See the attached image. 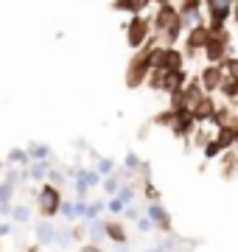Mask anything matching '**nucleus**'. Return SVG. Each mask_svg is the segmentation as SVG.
Here are the masks:
<instances>
[{
    "instance_id": "nucleus-1",
    "label": "nucleus",
    "mask_w": 238,
    "mask_h": 252,
    "mask_svg": "<svg viewBox=\"0 0 238 252\" xmlns=\"http://www.w3.org/2000/svg\"><path fill=\"white\" fill-rule=\"evenodd\" d=\"M154 20H157V31H160L165 39H174V36L179 34V28H182L179 26V14H177L171 6H163Z\"/></svg>"
},
{
    "instance_id": "nucleus-2",
    "label": "nucleus",
    "mask_w": 238,
    "mask_h": 252,
    "mask_svg": "<svg viewBox=\"0 0 238 252\" xmlns=\"http://www.w3.org/2000/svg\"><path fill=\"white\" fill-rule=\"evenodd\" d=\"M126 34H129V45H132V48L143 45V39H149V23L143 17H135L132 23H129Z\"/></svg>"
},
{
    "instance_id": "nucleus-3",
    "label": "nucleus",
    "mask_w": 238,
    "mask_h": 252,
    "mask_svg": "<svg viewBox=\"0 0 238 252\" xmlns=\"http://www.w3.org/2000/svg\"><path fill=\"white\" fill-rule=\"evenodd\" d=\"M39 210L45 216H54L56 210H59V193H56L54 185H45V188L39 190Z\"/></svg>"
},
{
    "instance_id": "nucleus-4",
    "label": "nucleus",
    "mask_w": 238,
    "mask_h": 252,
    "mask_svg": "<svg viewBox=\"0 0 238 252\" xmlns=\"http://www.w3.org/2000/svg\"><path fill=\"white\" fill-rule=\"evenodd\" d=\"M208 36H210V31H208L205 26L191 28V34H188V48H191V51H199V48H205Z\"/></svg>"
},
{
    "instance_id": "nucleus-5",
    "label": "nucleus",
    "mask_w": 238,
    "mask_h": 252,
    "mask_svg": "<svg viewBox=\"0 0 238 252\" xmlns=\"http://www.w3.org/2000/svg\"><path fill=\"white\" fill-rule=\"evenodd\" d=\"M149 219H151V224L163 227V230H168V227H171V221H168V213H165L160 205H151V207H149Z\"/></svg>"
},
{
    "instance_id": "nucleus-6",
    "label": "nucleus",
    "mask_w": 238,
    "mask_h": 252,
    "mask_svg": "<svg viewBox=\"0 0 238 252\" xmlns=\"http://www.w3.org/2000/svg\"><path fill=\"white\" fill-rule=\"evenodd\" d=\"M146 6V0H118L115 3V9H120V11H132V14H138L140 9Z\"/></svg>"
},
{
    "instance_id": "nucleus-7",
    "label": "nucleus",
    "mask_w": 238,
    "mask_h": 252,
    "mask_svg": "<svg viewBox=\"0 0 238 252\" xmlns=\"http://www.w3.org/2000/svg\"><path fill=\"white\" fill-rule=\"evenodd\" d=\"M26 157H34V160H45V157H48V146L31 143V146H28V152H26Z\"/></svg>"
},
{
    "instance_id": "nucleus-8",
    "label": "nucleus",
    "mask_w": 238,
    "mask_h": 252,
    "mask_svg": "<svg viewBox=\"0 0 238 252\" xmlns=\"http://www.w3.org/2000/svg\"><path fill=\"white\" fill-rule=\"evenodd\" d=\"M219 81H221V73L216 67H208L205 70V87H219Z\"/></svg>"
},
{
    "instance_id": "nucleus-9",
    "label": "nucleus",
    "mask_w": 238,
    "mask_h": 252,
    "mask_svg": "<svg viewBox=\"0 0 238 252\" xmlns=\"http://www.w3.org/2000/svg\"><path fill=\"white\" fill-rule=\"evenodd\" d=\"M37 238H39V241H54V227L48 224V221L37 224Z\"/></svg>"
},
{
    "instance_id": "nucleus-10",
    "label": "nucleus",
    "mask_w": 238,
    "mask_h": 252,
    "mask_svg": "<svg viewBox=\"0 0 238 252\" xmlns=\"http://www.w3.org/2000/svg\"><path fill=\"white\" fill-rule=\"evenodd\" d=\"M28 177H31V180H42V177H45V160H37L34 162V165H31V168H28Z\"/></svg>"
},
{
    "instance_id": "nucleus-11",
    "label": "nucleus",
    "mask_w": 238,
    "mask_h": 252,
    "mask_svg": "<svg viewBox=\"0 0 238 252\" xmlns=\"http://www.w3.org/2000/svg\"><path fill=\"white\" fill-rule=\"evenodd\" d=\"M11 193H14V180H6L3 185H0V202H3V205H9Z\"/></svg>"
},
{
    "instance_id": "nucleus-12",
    "label": "nucleus",
    "mask_w": 238,
    "mask_h": 252,
    "mask_svg": "<svg viewBox=\"0 0 238 252\" xmlns=\"http://www.w3.org/2000/svg\"><path fill=\"white\" fill-rule=\"evenodd\" d=\"M79 180L90 188V185H98V174H95V171H79Z\"/></svg>"
},
{
    "instance_id": "nucleus-13",
    "label": "nucleus",
    "mask_w": 238,
    "mask_h": 252,
    "mask_svg": "<svg viewBox=\"0 0 238 252\" xmlns=\"http://www.w3.org/2000/svg\"><path fill=\"white\" fill-rule=\"evenodd\" d=\"M104 233H110L115 241H123V230L118 224H104Z\"/></svg>"
},
{
    "instance_id": "nucleus-14",
    "label": "nucleus",
    "mask_w": 238,
    "mask_h": 252,
    "mask_svg": "<svg viewBox=\"0 0 238 252\" xmlns=\"http://www.w3.org/2000/svg\"><path fill=\"white\" fill-rule=\"evenodd\" d=\"M54 238H56V244H62V247H67V244H70V238H73V235L67 233V230H62V233H59V230H54Z\"/></svg>"
},
{
    "instance_id": "nucleus-15",
    "label": "nucleus",
    "mask_w": 238,
    "mask_h": 252,
    "mask_svg": "<svg viewBox=\"0 0 238 252\" xmlns=\"http://www.w3.org/2000/svg\"><path fill=\"white\" fill-rule=\"evenodd\" d=\"M132 196H135V193H132V188H120L118 190V202H120V205H129V202H132Z\"/></svg>"
},
{
    "instance_id": "nucleus-16",
    "label": "nucleus",
    "mask_w": 238,
    "mask_h": 252,
    "mask_svg": "<svg viewBox=\"0 0 238 252\" xmlns=\"http://www.w3.org/2000/svg\"><path fill=\"white\" fill-rule=\"evenodd\" d=\"M11 216L17 219V221H28V207H14Z\"/></svg>"
},
{
    "instance_id": "nucleus-17",
    "label": "nucleus",
    "mask_w": 238,
    "mask_h": 252,
    "mask_svg": "<svg viewBox=\"0 0 238 252\" xmlns=\"http://www.w3.org/2000/svg\"><path fill=\"white\" fill-rule=\"evenodd\" d=\"M11 162H26V152H20V149H14V152L9 154Z\"/></svg>"
},
{
    "instance_id": "nucleus-18",
    "label": "nucleus",
    "mask_w": 238,
    "mask_h": 252,
    "mask_svg": "<svg viewBox=\"0 0 238 252\" xmlns=\"http://www.w3.org/2000/svg\"><path fill=\"white\" fill-rule=\"evenodd\" d=\"M112 171V162L110 160H101L98 162V174H110Z\"/></svg>"
},
{
    "instance_id": "nucleus-19",
    "label": "nucleus",
    "mask_w": 238,
    "mask_h": 252,
    "mask_svg": "<svg viewBox=\"0 0 238 252\" xmlns=\"http://www.w3.org/2000/svg\"><path fill=\"white\" fill-rule=\"evenodd\" d=\"M92 235H95V238H101V235H104V224H98V221H95V224H92Z\"/></svg>"
},
{
    "instance_id": "nucleus-20",
    "label": "nucleus",
    "mask_w": 238,
    "mask_h": 252,
    "mask_svg": "<svg viewBox=\"0 0 238 252\" xmlns=\"http://www.w3.org/2000/svg\"><path fill=\"white\" fill-rule=\"evenodd\" d=\"M126 165H129V168H138V157H135V154H129V157H126Z\"/></svg>"
},
{
    "instance_id": "nucleus-21",
    "label": "nucleus",
    "mask_w": 238,
    "mask_h": 252,
    "mask_svg": "<svg viewBox=\"0 0 238 252\" xmlns=\"http://www.w3.org/2000/svg\"><path fill=\"white\" fill-rule=\"evenodd\" d=\"M104 188H107V190H115V188H118V180H107V182H104Z\"/></svg>"
},
{
    "instance_id": "nucleus-22",
    "label": "nucleus",
    "mask_w": 238,
    "mask_h": 252,
    "mask_svg": "<svg viewBox=\"0 0 238 252\" xmlns=\"http://www.w3.org/2000/svg\"><path fill=\"white\" fill-rule=\"evenodd\" d=\"M140 230H151V219H140Z\"/></svg>"
},
{
    "instance_id": "nucleus-23",
    "label": "nucleus",
    "mask_w": 238,
    "mask_h": 252,
    "mask_svg": "<svg viewBox=\"0 0 238 252\" xmlns=\"http://www.w3.org/2000/svg\"><path fill=\"white\" fill-rule=\"evenodd\" d=\"M48 177H51V182H62V174H59V171H51Z\"/></svg>"
},
{
    "instance_id": "nucleus-24",
    "label": "nucleus",
    "mask_w": 238,
    "mask_h": 252,
    "mask_svg": "<svg viewBox=\"0 0 238 252\" xmlns=\"http://www.w3.org/2000/svg\"><path fill=\"white\" fill-rule=\"evenodd\" d=\"M120 207H123V205H120V202H118V199H115V202H110V210H115V213H118V210H120Z\"/></svg>"
},
{
    "instance_id": "nucleus-25",
    "label": "nucleus",
    "mask_w": 238,
    "mask_h": 252,
    "mask_svg": "<svg viewBox=\"0 0 238 252\" xmlns=\"http://www.w3.org/2000/svg\"><path fill=\"white\" fill-rule=\"evenodd\" d=\"M82 252H101L98 247H82Z\"/></svg>"
},
{
    "instance_id": "nucleus-26",
    "label": "nucleus",
    "mask_w": 238,
    "mask_h": 252,
    "mask_svg": "<svg viewBox=\"0 0 238 252\" xmlns=\"http://www.w3.org/2000/svg\"><path fill=\"white\" fill-rule=\"evenodd\" d=\"M9 233V224H0V235H6Z\"/></svg>"
},
{
    "instance_id": "nucleus-27",
    "label": "nucleus",
    "mask_w": 238,
    "mask_h": 252,
    "mask_svg": "<svg viewBox=\"0 0 238 252\" xmlns=\"http://www.w3.org/2000/svg\"><path fill=\"white\" fill-rule=\"evenodd\" d=\"M3 210H6V205H3V202H0V213H3Z\"/></svg>"
}]
</instances>
